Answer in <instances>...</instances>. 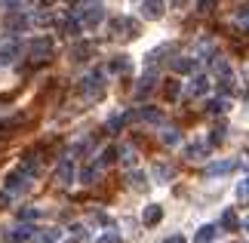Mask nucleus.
I'll list each match as a JSON object with an SVG mask.
<instances>
[{
	"instance_id": "obj_1",
	"label": "nucleus",
	"mask_w": 249,
	"mask_h": 243,
	"mask_svg": "<svg viewBox=\"0 0 249 243\" xmlns=\"http://www.w3.org/2000/svg\"><path fill=\"white\" fill-rule=\"evenodd\" d=\"M160 13H163V9H160V0H145V16L154 19V16H160Z\"/></svg>"
}]
</instances>
